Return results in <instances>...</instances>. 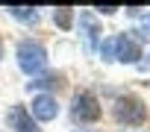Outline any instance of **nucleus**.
Returning a JSON list of instances; mask_svg holds the SVG:
<instances>
[{"instance_id":"f03ea898","label":"nucleus","mask_w":150,"mask_h":132,"mask_svg":"<svg viewBox=\"0 0 150 132\" xmlns=\"http://www.w3.org/2000/svg\"><path fill=\"white\" fill-rule=\"evenodd\" d=\"M71 117L77 123H94L100 117V106H97V97L91 91H80L71 103Z\"/></svg>"},{"instance_id":"20e7f679","label":"nucleus","mask_w":150,"mask_h":132,"mask_svg":"<svg viewBox=\"0 0 150 132\" xmlns=\"http://www.w3.org/2000/svg\"><path fill=\"white\" fill-rule=\"evenodd\" d=\"M112 44H115V59H121V62H138L141 59V44L129 32H118L112 38Z\"/></svg>"},{"instance_id":"423d86ee","label":"nucleus","mask_w":150,"mask_h":132,"mask_svg":"<svg viewBox=\"0 0 150 132\" xmlns=\"http://www.w3.org/2000/svg\"><path fill=\"white\" fill-rule=\"evenodd\" d=\"M56 112H59V106H56V100H53V97L38 94V97L33 100V117H38V120H53V117H56Z\"/></svg>"},{"instance_id":"1a4fd4ad","label":"nucleus","mask_w":150,"mask_h":132,"mask_svg":"<svg viewBox=\"0 0 150 132\" xmlns=\"http://www.w3.org/2000/svg\"><path fill=\"white\" fill-rule=\"evenodd\" d=\"M15 18H21V21H30V24H35V15H33V9H18V6H12L9 9Z\"/></svg>"},{"instance_id":"6e6552de","label":"nucleus","mask_w":150,"mask_h":132,"mask_svg":"<svg viewBox=\"0 0 150 132\" xmlns=\"http://www.w3.org/2000/svg\"><path fill=\"white\" fill-rule=\"evenodd\" d=\"M83 29H86V35L94 38V44H97V24L91 21V15H83Z\"/></svg>"},{"instance_id":"9d476101","label":"nucleus","mask_w":150,"mask_h":132,"mask_svg":"<svg viewBox=\"0 0 150 132\" xmlns=\"http://www.w3.org/2000/svg\"><path fill=\"white\" fill-rule=\"evenodd\" d=\"M100 50H103V59H106V62H115V44H112V38H109V41H103V47H100Z\"/></svg>"},{"instance_id":"f257e3e1","label":"nucleus","mask_w":150,"mask_h":132,"mask_svg":"<svg viewBox=\"0 0 150 132\" xmlns=\"http://www.w3.org/2000/svg\"><path fill=\"white\" fill-rule=\"evenodd\" d=\"M18 65H21L24 74H38L47 65V50L38 41H24L18 47Z\"/></svg>"},{"instance_id":"39448f33","label":"nucleus","mask_w":150,"mask_h":132,"mask_svg":"<svg viewBox=\"0 0 150 132\" xmlns=\"http://www.w3.org/2000/svg\"><path fill=\"white\" fill-rule=\"evenodd\" d=\"M9 126H12L15 132H41V129L35 126V120L30 117V112H27L24 106H15V109L9 112Z\"/></svg>"},{"instance_id":"7ed1b4c3","label":"nucleus","mask_w":150,"mask_h":132,"mask_svg":"<svg viewBox=\"0 0 150 132\" xmlns=\"http://www.w3.org/2000/svg\"><path fill=\"white\" fill-rule=\"evenodd\" d=\"M115 117L121 120V123H127V126H138L144 117H147V112H144V106H141V100H135V97H118V103H115Z\"/></svg>"},{"instance_id":"9b49d317","label":"nucleus","mask_w":150,"mask_h":132,"mask_svg":"<svg viewBox=\"0 0 150 132\" xmlns=\"http://www.w3.org/2000/svg\"><path fill=\"white\" fill-rule=\"evenodd\" d=\"M94 9H97V12H106V15H112V12H118V6H109V3H106V6H94Z\"/></svg>"},{"instance_id":"0eeeda50","label":"nucleus","mask_w":150,"mask_h":132,"mask_svg":"<svg viewBox=\"0 0 150 132\" xmlns=\"http://www.w3.org/2000/svg\"><path fill=\"white\" fill-rule=\"evenodd\" d=\"M53 18H56V24H59L62 29H71V9H56Z\"/></svg>"}]
</instances>
